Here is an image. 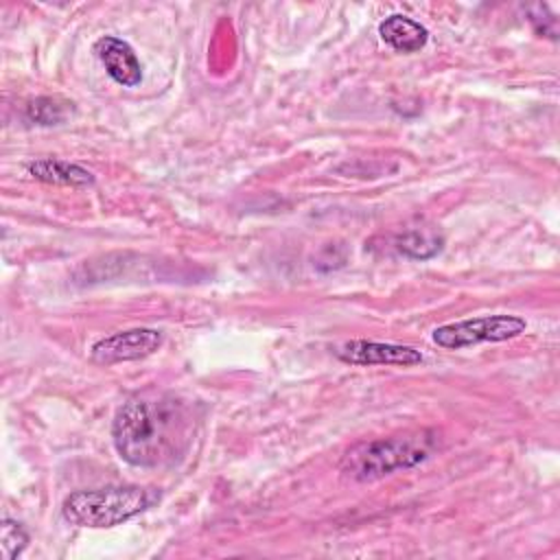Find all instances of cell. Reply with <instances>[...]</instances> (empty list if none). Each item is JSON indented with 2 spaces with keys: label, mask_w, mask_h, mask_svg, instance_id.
<instances>
[{
  "label": "cell",
  "mask_w": 560,
  "mask_h": 560,
  "mask_svg": "<svg viewBox=\"0 0 560 560\" xmlns=\"http://www.w3.org/2000/svg\"><path fill=\"white\" fill-rule=\"evenodd\" d=\"M192 411L173 394L144 392L114 416L112 438L116 453L131 466L158 468L184 457L192 440Z\"/></svg>",
  "instance_id": "obj_1"
},
{
  "label": "cell",
  "mask_w": 560,
  "mask_h": 560,
  "mask_svg": "<svg viewBox=\"0 0 560 560\" xmlns=\"http://www.w3.org/2000/svg\"><path fill=\"white\" fill-rule=\"evenodd\" d=\"M438 444L435 431H411L352 446L341 459V472L354 481H374L400 468L424 462Z\"/></svg>",
  "instance_id": "obj_2"
},
{
  "label": "cell",
  "mask_w": 560,
  "mask_h": 560,
  "mask_svg": "<svg viewBox=\"0 0 560 560\" xmlns=\"http://www.w3.org/2000/svg\"><path fill=\"white\" fill-rule=\"evenodd\" d=\"M153 494L140 486H107L96 490H77L63 499L61 514L79 527H114L144 512Z\"/></svg>",
  "instance_id": "obj_3"
},
{
  "label": "cell",
  "mask_w": 560,
  "mask_h": 560,
  "mask_svg": "<svg viewBox=\"0 0 560 560\" xmlns=\"http://www.w3.org/2000/svg\"><path fill=\"white\" fill-rule=\"evenodd\" d=\"M527 322L518 315H481L470 319H459L451 324H442L433 330L431 339L444 350H462L468 346H477L483 341H508L525 332Z\"/></svg>",
  "instance_id": "obj_4"
},
{
  "label": "cell",
  "mask_w": 560,
  "mask_h": 560,
  "mask_svg": "<svg viewBox=\"0 0 560 560\" xmlns=\"http://www.w3.org/2000/svg\"><path fill=\"white\" fill-rule=\"evenodd\" d=\"M164 337L158 328H129L101 337L92 343L90 357L94 363L114 365L122 361H136L153 354L162 346Z\"/></svg>",
  "instance_id": "obj_5"
},
{
  "label": "cell",
  "mask_w": 560,
  "mask_h": 560,
  "mask_svg": "<svg viewBox=\"0 0 560 560\" xmlns=\"http://www.w3.org/2000/svg\"><path fill=\"white\" fill-rule=\"evenodd\" d=\"M335 354L350 365H418L422 363V352L411 346L383 343L368 339L346 341L335 350Z\"/></svg>",
  "instance_id": "obj_6"
},
{
  "label": "cell",
  "mask_w": 560,
  "mask_h": 560,
  "mask_svg": "<svg viewBox=\"0 0 560 560\" xmlns=\"http://www.w3.org/2000/svg\"><path fill=\"white\" fill-rule=\"evenodd\" d=\"M94 55L103 63L105 72L125 88H136L142 81V66L133 48L114 35L98 37L94 42Z\"/></svg>",
  "instance_id": "obj_7"
},
{
  "label": "cell",
  "mask_w": 560,
  "mask_h": 560,
  "mask_svg": "<svg viewBox=\"0 0 560 560\" xmlns=\"http://www.w3.org/2000/svg\"><path fill=\"white\" fill-rule=\"evenodd\" d=\"M378 35L387 46H392L398 52H416L429 39V31L420 22L400 13L385 18L378 24Z\"/></svg>",
  "instance_id": "obj_8"
},
{
  "label": "cell",
  "mask_w": 560,
  "mask_h": 560,
  "mask_svg": "<svg viewBox=\"0 0 560 560\" xmlns=\"http://www.w3.org/2000/svg\"><path fill=\"white\" fill-rule=\"evenodd\" d=\"M28 175H33L39 182L46 184H59V186H90L94 184V175L68 160H57V158H42L33 160L26 164Z\"/></svg>",
  "instance_id": "obj_9"
},
{
  "label": "cell",
  "mask_w": 560,
  "mask_h": 560,
  "mask_svg": "<svg viewBox=\"0 0 560 560\" xmlns=\"http://www.w3.org/2000/svg\"><path fill=\"white\" fill-rule=\"evenodd\" d=\"M444 236L433 225H413L394 238V247L413 260H427L442 252Z\"/></svg>",
  "instance_id": "obj_10"
},
{
  "label": "cell",
  "mask_w": 560,
  "mask_h": 560,
  "mask_svg": "<svg viewBox=\"0 0 560 560\" xmlns=\"http://www.w3.org/2000/svg\"><path fill=\"white\" fill-rule=\"evenodd\" d=\"M68 114H70V103L61 101L57 96H39L26 105V118L31 122L44 125V127L63 122L68 118Z\"/></svg>",
  "instance_id": "obj_11"
},
{
  "label": "cell",
  "mask_w": 560,
  "mask_h": 560,
  "mask_svg": "<svg viewBox=\"0 0 560 560\" xmlns=\"http://www.w3.org/2000/svg\"><path fill=\"white\" fill-rule=\"evenodd\" d=\"M26 545H28L26 529L18 521L4 518L0 525V547H2L4 560H13L15 556H20Z\"/></svg>",
  "instance_id": "obj_12"
}]
</instances>
